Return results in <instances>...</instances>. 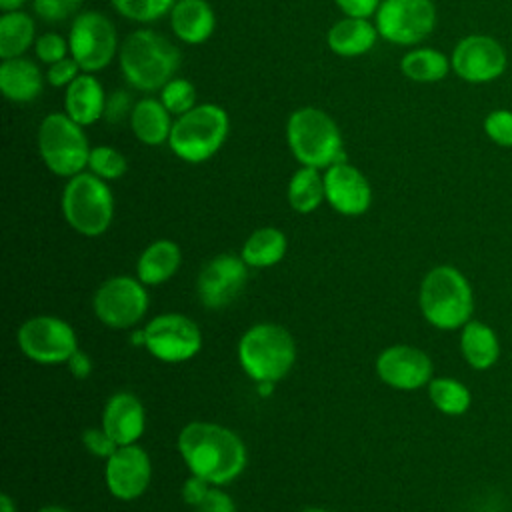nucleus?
<instances>
[{
    "label": "nucleus",
    "mask_w": 512,
    "mask_h": 512,
    "mask_svg": "<svg viewBox=\"0 0 512 512\" xmlns=\"http://www.w3.org/2000/svg\"><path fill=\"white\" fill-rule=\"evenodd\" d=\"M178 450L190 470L212 486L236 480L246 468V446L236 432L214 422H190L178 434Z\"/></svg>",
    "instance_id": "f257e3e1"
},
{
    "label": "nucleus",
    "mask_w": 512,
    "mask_h": 512,
    "mask_svg": "<svg viewBox=\"0 0 512 512\" xmlns=\"http://www.w3.org/2000/svg\"><path fill=\"white\" fill-rule=\"evenodd\" d=\"M180 66L178 48L154 30H136L120 46V70L140 92L162 90Z\"/></svg>",
    "instance_id": "f03ea898"
},
{
    "label": "nucleus",
    "mask_w": 512,
    "mask_h": 512,
    "mask_svg": "<svg viewBox=\"0 0 512 512\" xmlns=\"http://www.w3.org/2000/svg\"><path fill=\"white\" fill-rule=\"evenodd\" d=\"M418 304L426 322L440 330L462 328L474 310V296L466 276L450 266H434L420 284Z\"/></svg>",
    "instance_id": "7ed1b4c3"
},
{
    "label": "nucleus",
    "mask_w": 512,
    "mask_h": 512,
    "mask_svg": "<svg viewBox=\"0 0 512 512\" xmlns=\"http://www.w3.org/2000/svg\"><path fill=\"white\" fill-rule=\"evenodd\" d=\"M296 360V344L286 328L272 322L250 326L238 342V362L254 382L282 380Z\"/></svg>",
    "instance_id": "20e7f679"
},
{
    "label": "nucleus",
    "mask_w": 512,
    "mask_h": 512,
    "mask_svg": "<svg viewBox=\"0 0 512 512\" xmlns=\"http://www.w3.org/2000/svg\"><path fill=\"white\" fill-rule=\"evenodd\" d=\"M286 140L290 152L302 166L320 170L344 162L340 130L320 108L302 106L294 110L286 122Z\"/></svg>",
    "instance_id": "39448f33"
},
{
    "label": "nucleus",
    "mask_w": 512,
    "mask_h": 512,
    "mask_svg": "<svg viewBox=\"0 0 512 512\" xmlns=\"http://www.w3.org/2000/svg\"><path fill=\"white\" fill-rule=\"evenodd\" d=\"M230 130L228 114L218 104H200L176 116L168 138L170 150L184 162H204L226 142Z\"/></svg>",
    "instance_id": "423d86ee"
},
{
    "label": "nucleus",
    "mask_w": 512,
    "mask_h": 512,
    "mask_svg": "<svg viewBox=\"0 0 512 512\" xmlns=\"http://www.w3.org/2000/svg\"><path fill=\"white\" fill-rule=\"evenodd\" d=\"M62 214L82 236L104 234L114 216V198L106 180L92 172L72 176L62 192Z\"/></svg>",
    "instance_id": "0eeeda50"
},
{
    "label": "nucleus",
    "mask_w": 512,
    "mask_h": 512,
    "mask_svg": "<svg viewBox=\"0 0 512 512\" xmlns=\"http://www.w3.org/2000/svg\"><path fill=\"white\" fill-rule=\"evenodd\" d=\"M38 150L50 172L72 178L88 166L92 148L78 122L68 114L52 112L40 122Z\"/></svg>",
    "instance_id": "6e6552de"
},
{
    "label": "nucleus",
    "mask_w": 512,
    "mask_h": 512,
    "mask_svg": "<svg viewBox=\"0 0 512 512\" xmlns=\"http://www.w3.org/2000/svg\"><path fill=\"white\" fill-rule=\"evenodd\" d=\"M18 346L36 364H62L78 350L74 328L56 316H32L18 328Z\"/></svg>",
    "instance_id": "1a4fd4ad"
},
{
    "label": "nucleus",
    "mask_w": 512,
    "mask_h": 512,
    "mask_svg": "<svg viewBox=\"0 0 512 512\" xmlns=\"http://www.w3.org/2000/svg\"><path fill=\"white\" fill-rule=\"evenodd\" d=\"M70 54L84 72L104 70L116 54V28L112 20L96 10L76 14L68 34Z\"/></svg>",
    "instance_id": "9d476101"
},
{
    "label": "nucleus",
    "mask_w": 512,
    "mask_h": 512,
    "mask_svg": "<svg viewBox=\"0 0 512 512\" xmlns=\"http://www.w3.org/2000/svg\"><path fill=\"white\" fill-rule=\"evenodd\" d=\"M92 308L108 328L122 330L138 324L148 310L146 284L132 276H112L94 292Z\"/></svg>",
    "instance_id": "9b49d317"
},
{
    "label": "nucleus",
    "mask_w": 512,
    "mask_h": 512,
    "mask_svg": "<svg viewBox=\"0 0 512 512\" xmlns=\"http://www.w3.org/2000/svg\"><path fill=\"white\" fill-rule=\"evenodd\" d=\"M436 24L432 0H382L376 12L378 34L400 46L422 42Z\"/></svg>",
    "instance_id": "f8f14e48"
},
{
    "label": "nucleus",
    "mask_w": 512,
    "mask_h": 512,
    "mask_svg": "<svg viewBox=\"0 0 512 512\" xmlns=\"http://www.w3.org/2000/svg\"><path fill=\"white\" fill-rule=\"evenodd\" d=\"M144 348L158 360L174 364L194 358L202 348V332L198 324L176 312H166L152 318L144 326Z\"/></svg>",
    "instance_id": "ddd939ff"
},
{
    "label": "nucleus",
    "mask_w": 512,
    "mask_h": 512,
    "mask_svg": "<svg viewBox=\"0 0 512 512\" xmlns=\"http://www.w3.org/2000/svg\"><path fill=\"white\" fill-rule=\"evenodd\" d=\"M504 46L486 34H470L462 38L450 58V66L466 82L484 84L496 80L506 70Z\"/></svg>",
    "instance_id": "4468645a"
},
{
    "label": "nucleus",
    "mask_w": 512,
    "mask_h": 512,
    "mask_svg": "<svg viewBox=\"0 0 512 512\" xmlns=\"http://www.w3.org/2000/svg\"><path fill=\"white\" fill-rule=\"evenodd\" d=\"M248 278V264L242 256L220 254L206 262L198 274L196 290L202 306L218 310L228 306L242 292Z\"/></svg>",
    "instance_id": "2eb2a0df"
},
{
    "label": "nucleus",
    "mask_w": 512,
    "mask_h": 512,
    "mask_svg": "<svg viewBox=\"0 0 512 512\" xmlns=\"http://www.w3.org/2000/svg\"><path fill=\"white\" fill-rule=\"evenodd\" d=\"M152 478V462L138 444L118 446L106 460L104 480L108 492L118 500H134L142 496Z\"/></svg>",
    "instance_id": "dca6fc26"
},
{
    "label": "nucleus",
    "mask_w": 512,
    "mask_h": 512,
    "mask_svg": "<svg viewBox=\"0 0 512 512\" xmlns=\"http://www.w3.org/2000/svg\"><path fill=\"white\" fill-rule=\"evenodd\" d=\"M430 356L408 344H394L384 348L376 358L378 378L398 390H416L432 380Z\"/></svg>",
    "instance_id": "f3484780"
},
{
    "label": "nucleus",
    "mask_w": 512,
    "mask_h": 512,
    "mask_svg": "<svg viewBox=\"0 0 512 512\" xmlns=\"http://www.w3.org/2000/svg\"><path fill=\"white\" fill-rule=\"evenodd\" d=\"M326 202L344 216H360L370 208L372 188L366 176L348 162H336L324 174Z\"/></svg>",
    "instance_id": "a211bd4d"
},
{
    "label": "nucleus",
    "mask_w": 512,
    "mask_h": 512,
    "mask_svg": "<svg viewBox=\"0 0 512 512\" xmlns=\"http://www.w3.org/2000/svg\"><path fill=\"white\" fill-rule=\"evenodd\" d=\"M144 426V406L132 392H116L106 400L102 412V428L118 446L136 444L144 434Z\"/></svg>",
    "instance_id": "6ab92c4d"
},
{
    "label": "nucleus",
    "mask_w": 512,
    "mask_h": 512,
    "mask_svg": "<svg viewBox=\"0 0 512 512\" xmlns=\"http://www.w3.org/2000/svg\"><path fill=\"white\" fill-rule=\"evenodd\" d=\"M170 26L182 42L202 44L212 36L216 16L206 0H176L170 10Z\"/></svg>",
    "instance_id": "aec40b11"
},
{
    "label": "nucleus",
    "mask_w": 512,
    "mask_h": 512,
    "mask_svg": "<svg viewBox=\"0 0 512 512\" xmlns=\"http://www.w3.org/2000/svg\"><path fill=\"white\" fill-rule=\"evenodd\" d=\"M66 114L80 126L94 124L104 116L106 94L102 84L92 74H80L72 84L66 86L64 96Z\"/></svg>",
    "instance_id": "412c9836"
},
{
    "label": "nucleus",
    "mask_w": 512,
    "mask_h": 512,
    "mask_svg": "<svg viewBox=\"0 0 512 512\" xmlns=\"http://www.w3.org/2000/svg\"><path fill=\"white\" fill-rule=\"evenodd\" d=\"M44 78L40 68L28 58H8L0 64V88L2 94L18 104L32 102L40 96Z\"/></svg>",
    "instance_id": "4be33fe9"
},
{
    "label": "nucleus",
    "mask_w": 512,
    "mask_h": 512,
    "mask_svg": "<svg viewBox=\"0 0 512 512\" xmlns=\"http://www.w3.org/2000/svg\"><path fill=\"white\" fill-rule=\"evenodd\" d=\"M378 36L380 34L376 26H372L368 18L346 16L330 26L326 42L334 54L352 58V56H362L370 52Z\"/></svg>",
    "instance_id": "5701e85b"
},
{
    "label": "nucleus",
    "mask_w": 512,
    "mask_h": 512,
    "mask_svg": "<svg viewBox=\"0 0 512 512\" xmlns=\"http://www.w3.org/2000/svg\"><path fill=\"white\" fill-rule=\"evenodd\" d=\"M172 124L174 122L170 120V112L156 98L138 100L130 112V128L134 136L148 146L168 142Z\"/></svg>",
    "instance_id": "b1692460"
},
{
    "label": "nucleus",
    "mask_w": 512,
    "mask_h": 512,
    "mask_svg": "<svg viewBox=\"0 0 512 512\" xmlns=\"http://www.w3.org/2000/svg\"><path fill=\"white\" fill-rule=\"evenodd\" d=\"M182 262V254L176 242L156 240L140 254L136 262V278L146 286H156L170 280Z\"/></svg>",
    "instance_id": "393cba45"
},
{
    "label": "nucleus",
    "mask_w": 512,
    "mask_h": 512,
    "mask_svg": "<svg viewBox=\"0 0 512 512\" xmlns=\"http://www.w3.org/2000/svg\"><path fill=\"white\" fill-rule=\"evenodd\" d=\"M460 350L464 360L476 368V370H486L494 366V362L500 356V344L496 332L480 322V320H468L462 326L460 334Z\"/></svg>",
    "instance_id": "a878e982"
},
{
    "label": "nucleus",
    "mask_w": 512,
    "mask_h": 512,
    "mask_svg": "<svg viewBox=\"0 0 512 512\" xmlns=\"http://www.w3.org/2000/svg\"><path fill=\"white\" fill-rule=\"evenodd\" d=\"M288 242L282 230L274 226H264L254 230L244 246H242V260L252 268H268L278 264L286 254Z\"/></svg>",
    "instance_id": "bb28decb"
},
{
    "label": "nucleus",
    "mask_w": 512,
    "mask_h": 512,
    "mask_svg": "<svg viewBox=\"0 0 512 512\" xmlns=\"http://www.w3.org/2000/svg\"><path fill=\"white\" fill-rule=\"evenodd\" d=\"M34 20L22 10L4 12L0 16V58H18L34 42Z\"/></svg>",
    "instance_id": "cd10ccee"
},
{
    "label": "nucleus",
    "mask_w": 512,
    "mask_h": 512,
    "mask_svg": "<svg viewBox=\"0 0 512 512\" xmlns=\"http://www.w3.org/2000/svg\"><path fill=\"white\" fill-rule=\"evenodd\" d=\"M286 196L292 210L300 214L314 212L322 204V200H326L324 176L320 174L318 168H312V166L298 168L288 182Z\"/></svg>",
    "instance_id": "c85d7f7f"
},
{
    "label": "nucleus",
    "mask_w": 512,
    "mask_h": 512,
    "mask_svg": "<svg viewBox=\"0 0 512 512\" xmlns=\"http://www.w3.org/2000/svg\"><path fill=\"white\" fill-rule=\"evenodd\" d=\"M450 60L434 48H416L402 56L400 70L406 78L414 82H438L450 70Z\"/></svg>",
    "instance_id": "c756f323"
},
{
    "label": "nucleus",
    "mask_w": 512,
    "mask_h": 512,
    "mask_svg": "<svg viewBox=\"0 0 512 512\" xmlns=\"http://www.w3.org/2000/svg\"><path fill=\"white\" fill-rule=\"evenodd\" d=\"M428 396L432 404L448 416H460L470 408V390L454 378H432L428 382Z\"/></svg>",
    "instance_id": "7c9ffc66"
},
{
    "label": "nucleus",
    "mask_w": 512,
    "mask_h": 512,
    "mask_svg": "<svg viewBox=\"0 0 512 512\" xmlns=\"http://www.w3.org/2000/svg\"><path fill=\"white\" fill-rule=\"evenodd\" d=\"M114 10L134 22H154L170 14L176 0H110Z\"/></svg>",
    "instance_id": "2f4dec72"
},
{
    "label": "nucleus",
    "mask_w": 512,
    "mask_h": 512,
    "mask_svg": "<svg viewBox=\"0 0 512 512\" xmlns=\"http://www.w3.org/2000/svg\"><path fill=\"white\" fill-rule=\"evenodd\" d=\"M88 168L102 180H116L128 170V160L112 146H96L90 150Z\"/></svg>",
    "instance_id": "473e14b6"
},
{
    "label": "nucleus",
    "mask_w": 512,
    "mask_h": 512,
    "mask_svg": "<svg viewBox=\"0 0 512 512\" xmlns=\"http://www.w3.org/2000/svg\"><path fill=\"white\" fill-rule=\"evenodd\" d=\"M160 102L166 106V110L174 116H180L194 108L196 102V90L192 82L186 78H172L162 90H160Z\"/></svg>",
    "instance_id": "72a5a7b5"
},
{
    "label": "nucleus",
    "mask_w": 512,
    "mask_h": 512,
    "mask_svg": "<svg viewBox=\"0 0 512 512\" xmlns=\"http://www.w3.org/2000/svg\"><path fill=\"white\" fill-rule=\"evenodd\" d=\"M486 136L498 146L512 148V112L498 108L484 118Z\"/></svg>",
    "instance_id": "f704fd0d"
},
{
    "label": "nucleus",
    "mask_w": 512,
    "mask_h": 512,
    "mask_svg": "<svg viewBox=\"0 0 512 512\" xmlns=\"http://www.w3.org/2000/svg\"><path fill=\"white\" fill-rule=\"evenodd\" d=\"M84 0H32L34 12L46 22H62L74 16Z\"/></svg>",
    "instance_id": "c9c22d12"
},
{
    "label": "nucleus",
    "mask_w": 512,
    "mask_h": 512,
    "mask_svg": "<svg viewBox=\"0 0 512 512\" xmlns=\"http://www.w3.org/2000/svg\"><path fill=\"white\" fill-rule=\"evenodd\" d=\"M34 52H36L38 60H42L44 64H54V62L66 58V52H70V44L64 36L46 32L40 38H36Z\"/></svg>",
    "instance_id": "e433bc0d"
},
{
    "label": "nucleus",
    "mask_w": 512,
    "mask_h": 512,
    "mask_svg": "<svg viewBox=\"0 0 512 512\" xmlns=\"http://www.w3.org/2000/svg\"><path fill=\"white\" fill-rule=\"evenodd\" d=\"M82 444L92 456H98L104 460H108L118 448V444L112 440V436L104 428H86L82 434Z\"/></svg>",
    "instance_id": "4c0bfd02"
},
{
    "label": "nucleus",
    "mask_w": 512,
    "mask_h": 512,
    "mask_svg": "<svg viewBox=\"0 0 512 512\" xmlns=\"http://www.w3.org/2000/svg\"><path fill=\"white\" fill-rule=\"evenodd\" d=\"M80 66H78V62L70 56H66V58H62V60H58V62H54V64H50L48 66V84H52L54 88H64V86H68V84H72L78 76H80Z\"/></svg>",
    "instance_id": "58836bf2"
},
{
    "label": "nucleus",
    "mask_w": 512,
    "mask_h": 512,
    "mask_svg": "<svg viewBox=\"0 0 512 512\" xmlns=\"http://www.w3.org/2000/svg\"><path fill=\"white\" fill-rule=\"evenodd\" d=\"M194 512H236V504L224 490L210 486L206 496L194 506Z\"/></svg>",
    "instance_id": "ea45409f"
},
{
    "label": "nucleus",
    "mask_w": 512,
    "mask_h": 512,
    "mask_svg": "<svg viewBox=\"0 0 512 512\" xmlns=\"http://www.w3.org/2000/svg\"><path fill=\"white\" fill-rule=\"evenodd\" d=\"M134 108V106H132ZM130 108V98L126 92L118 90L114 92L110 98H106V108H104V118L108 124H118L120 120H124L128 116V112H132Z\"/></svg>",
    "instance_id": "a19ab883"
},
{
    "label": "nucleus",
    "mask_w": 512,
    "mask_h": 512,
    "mask_svg": "<svg viewBox=\"0 0 512 512\" xmlns=\"http://www.w3.org/2000/svg\"><path fill=\"white\" fill-rule=\"evenodd\" d=\"M210 482L208 480H204V478H200V476H196V474H190L188 478H186V482L182 484V498H184V502L188 504V506H196L204 496H206V492L210 490Z\"/></svg>",
    "instance_id": "79ce46f5"
},
{
    "label": "nucleus",
    "mask_w": 512,
    "mask_h": 512,
    "mask_svg": "<svg viewBox=\"0 0 512 512\" xmlns=\"http://www.w3.org/2000/svg\"><path fill=\"white\" fill-rule=\"evenodd\" d=\"M336 6L346 14L354 18H368L378 12V6L382 0H334Z\"/></svg>",
    "instance_id": "37998d69"
},
{
    "label": "nucleus",
    "mask_w": 512,
    "mask_h": 512,
    "mask_svg": "<svg viewBox=\"0 0 512 512\" xmlns=\"http://www.w3.org/2000/svg\"><path fill=\"white\" fill-rule=\"evenodd\" d=\"M66 364H68L70 374H72L74 378H78V380L88 378L90 372H92V360H90V356H88L86 352H82V350H76V352L68 358Z\"/></svg>",
    "instance_id": "c03bdc74"
},
{
    "label": "nucleus",
    "mask_w": 512,
    "mask_h": 512,
    "mask_svg": "<svg viewBox=\"0 0 512 512\" xmlns=\"http://www.w3.org/2000/svg\"><path fill=\"white\" fill-rule=\"evenodd\" d=\"M26 4V0H0V8L2 12H14L20 10Z\"/></svg>",
    "instance_id": "a18cd8bd"
},
{
    "label": "nucleus",
    "mask_w": 512,
    "mask_h": 512,
    "mask_svg": "<svg viewBox=\"0 0 512 512\" xmlns=\"http://www.w3.org/2000/svg\"><path fill=\"white\" fill-rule=\"evenodd\" d=\"M0 512H16V506L8 494L0 496Z\"/></svg>",
    "instance_id": "49530a36"
},
{
    "label": "nucleus",
    "mask_w": 512,
    "mask_h": 512,
    "mask_svg": "<svg viewBox=\"0 0 512 512\" xmlns=\"http://www.w3.org/2000/svg\"><path fill=\"white\" fill-rule=\"evenodd\" d=\"M38 512H70V510L64 506H58V504H48V506H42Z\"/></svg>",
    "instance_id": "de8ad7c7"
},
{
    "label": "nucleus",
    "mask_w": 512,
    "mask_h": 512,
    "mask_svg": "<svg viewBox=\"0 0 512 512\" xmlns=\"http://www.w3.org/2000/svg\"><path fill=\"white\" fill-rule=\"evenodd\" d=\"M302 512H328V510H324V508H306Z\"/></svg>",
    "instance_id": "09e8293b"
}]
</instances>
